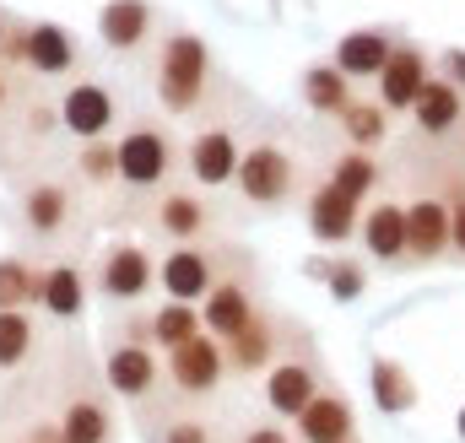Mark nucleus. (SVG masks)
I'll list each match as a JSON object with an SVG mask.
<instances>
[{
  "label": "nucleus",
  "mask_w": 465,
  "mask_h": 443,
  "mask_svg": "<svg viewBox=\"0 0 465 443\" xmlns=\"http://www.w3.org/2000/svg\"><path fill=\"white\" fill-rule=\"evenodd\" d=\"M212 82H217L212 44L201 33H190V27H173L152 54V93H157L163 113H173V119L201 113L206 98H212Z\"/></svg>",
  "instance_id": "obj_1"
},
{
  "label": "nucleus",
  "mask_w": 465,
  "mask_h": 443,
  "mask_svg": "<svg viewBox=\"0 0 465 443\" xmlns=\"http://www.w3.org/2000/svg\"><path fill=\"white\" fill-rule=\"evenodd\" d=\"M232 190L243 206H260V212H276L292 201L298 190V157L282 146V141H249L243 157H238V173H232Z\"/></svg>",
  "instance_id": "obj_2"
},
{
  "label": "nucleus",
  "mask_w": 465,
  "mask_h": 443,
  "mask_svg": "<svg viewBox=\"0 0 465 443\" xmlns=\"http://www.w3.org/2000/svg\"><path fill=\"white\" fill-rule=\"evenodd\" d=\"M157 379H163V362L146 335V320H124V335L104 351V384L119 400H146L157 389Z\"/></svg>",
  "instance_id": "obj_3"
},
{
  "label": "nucleus",
  "mask_w": 465,
  "mask_h": 443,
  "mask_svg": "<svg viewBox=\"0 0 465 443\" xmlns=\"http://www.w3.org/2000/svg\"><path fill=\"white\" fill-rule=\"evenodd\" d=\"M173 162H179V152H173V141H168L163 124L135 119L119 135V184L124 190H157V184H168Z\"/></svg>",
  "instance_id": "obj_4"
},
{
  "label": "nucleus",
  "mask_w": 465,
  "mask_h": 443,
  "mask_svg": "<svg viewBox=\"0 0 465 443\" xmlns=\"http://www.w3.org/2000/svg\"><path fill=\"white\" fill-rule=\"evenodd\" d=\"M163 373H168V384H173L184 400H206V395H217L223 379H228L223 340L201 330L195 340H184V346H173V351L163 357Z\"/></svg>",
  "instance_id": "obj_5"
},
{
  "label": "nucleus",
  "mask_w": 465,
  "mask_h": 443,
  "mask_svg": "<svg viewBox=\"0 0 465 443\" xmlns=\"http://www.w3.org/2000/svg\"><path fill=\"white\" fill-rule=\"evenodd\" d=\"M433 71H439V60L422 49V44H411V38H401L395 44V54H390V65L379 71V82H373V98H379V109L390 113H411V103L422 98V87L433 82Z\"/></svg>",
  "instance_id": "obj_6"
},
{
  "label": "nucleus",
  "mask_w": 465,
  "mask_h": 443,
  "mask_svg": "<svg viewBox=\"0 0 465 443\" xmlns=\"http://www.w3.org/2000/svg\"><path fill=\"white\" fill-rule=\"evenodd\" d=\"M217 254L206 243H173L163 260H157V287L168 303H206V292L217 287Z\"/></svg>",
  "instance_id": "obj_7"
},
{
  "label": "nucleus",
  "mask_w": 465,
  "mask_h": 443,
  "mask_svg": "<svg viewBox=\"0 0 465 443\" xmlns=\"http://www.w3.org/2000/svg\"><path fill=\"white\" fill-rule=\"evenodd\" d=\"M60 130L76 135V141H109V130L119 124V98L104 87V82H71L60 93Z\"/></svg>",
  "instance_id": "obj_8"
},
{
  "label": "nucleus",
  "mask_w": 465,
  "mask_h": 443,
  "mask_svg": "<svg viewBox=\"0 0 465 443\" xmlns=\"http://www.w3.org/2000/svg\"><path fill=\"white\" fill-rule=\"evenodd\" d=\"M93 281H98V292H104L109 303H135V298H146V292L157 287V260H152V249H141V243H109Z\"/></svg>",
  "instance_id": "obj_9"
},
{
  "label": "nucleus",
  "mask_w": 465,
  "mask_h": 443,
  "mask_svg": "<svg viewBox=\"0 0 465 443\" xmlns=\"http://www.w3.org/2000/svg\"><path fill=\"white\" fill-rule=\"evenodd\" d=\"M320 389L325 384H320V362L314 357H282L265 373V406H271L276 422H298Z\"/></svg>",
  "instance_id": "obj_10"
},
{
  "label": "nucleus",
  "mask_w": 465,
  "mask_h": 443,
  "mask_svg": "<svg viewBox=\"0 0 465 443\" xmlns=\"http://www.w3.org/2000/svg\"><path fill=\"white\" fill-rule=\"evenodd\" d=\"M395 44H401V33H395V27H384V22H373V27H351V33L336 38L331 65L347 76L351 87H357V82H379V71L390 65Z\"/></svg>",
  "instance_id": "obj_11"
},
{
  "label": "nucleus",
  "mask_w": 465,
  "mask_h": 443,
  "mask_svg": "<svg viewBox=\"0 0 465 443\" xmlns=\"http://www.w3.org/2000/svg\"><path fill=\"white\" fill-rule=\"evenodd\" d=\"M238 157H243V141L232 135L228 124H206V130H201V135H190V146H184V168H190V179H195V184H206V190L232 184Z\"/></svg>",
  "instance_id": "obj_12"
},
{
  "label": "nucleus",
  "mask_w": 465,
  "mask_h": 443,
  "mask_svg": "<svg viewBox=\"0 0 465 443\" xmlns=\"http://www.w3.org/2000/svg\"><path fill=\"white\" fill-rule=\"evenodd\" d=\"M27 76H38V82H65V76H76L82 71V44L60 27V22H27V65H22Z\"/></svg>",
  "instance_id": "obj_13"
},
{
  "label": "nucleus",
  "mask_w": 465,
  "mask_h": 443,
  "mask_svg": "<svg viewBox=\"0 0 465 443\" xmlns=\"http://www.w3.org/2000/svg\"><path fill=\"white\" fill-rule=\"evenodd\" d=\"M450 254V201L444 195H417L406 206V260L411 265H439Z\"/></svg>",
  "instance_id": "obj_14"
},
{
  "label": "nucleus",
  "mask_w": 465,
  "mask_h": 443,
  "mask_svg": "<svg viewBox=\"0 0 465 443\" xmlns=\"http://www.w3.org/2000/svg\"><path fill=\"white\" fill-rule=\"evenodd\" d=\"M357 243L368 260L379 265H406V206L379 195L362 206V222H357Z\"/></svg>",
  "instance_id": "obj_15"
},
{
  "label": "nucleus",
  "mask_w": 465,
  "mask_h": 443,
  "mask_svg": "<svg viewBox=\"0 0 465 443\" xmlns=\"http://www.w3.org/2000/svg\"><path fill=\"white\" fill-rule=\"evenodd\" d=\"M212 222H217L212 206L195 190H163L152 206V232L168 243H201V238H212Z\"/></svg>",
  "instance_id": "obj_16"
},
{
  "label": "nucleus",
  "mask_w": 465,
  "mask_h": 443,
  "mask_svg": "<svg viewBox=\"0 0 465 443\" xmlns=\"http://www.w3.org/2000/svg\"><path fill=\"white\" fill-rule=\"evenodd\" d=\"M357 222H362V201L341 195L331 179L309 190V232H314L320 249H341V243H351V238H357Z\"/></svg>",
  "instance_id": "obj_17"
},
{
  "label": "nucleus",
  "mask_w": 465,
  "mask_h": 443,
  "mask_svg": "<svg viewBox=\"0 0 465 443\" xmlns=\"http://www.w3.org/2000/svg\"><path fill=\"white\" fill-rule=\"evenodd\" d=\"M157 33V5L152 0H104L98 5V38L114 54H135Z\"/></svg>",
  "instance_id": "obj_18"
},
{
  "label": "nucleus",
  "mask_w": 465,
  "mask_h": 443,
  "mask_svg": "<svg viewBox=\"0 0 465 443\" xmlns=\"http://www.w3.org/2000/svg\"><path fill=\"white\" fill-rule=\"evenodd\" d=\"M292 433H298V443H351L357 411H351V400L341 389H320L309 400V411L292 422Z\"/></svg>",
  "instance_id": "obj_19"
},
{
  "label": "nucleus",
  "mask_w": 465,
  "mask_h": 443,
  "mask_svg": "<svg viewBox=\"0 0 465 443\" xmlns=\"http://www.w3.org/2000/svg\"><path fill=\"white\" fill-rule=\"evenodd\" d=\"M71 212H76V195H71L65 184H54V179L22 190V227H27L33 238H44V243H54V238L71 227Z\"/></svg>",
  "instance_id": "obj_20"
},
{
  "label": "nucleus",
  "mask_w": 465,
  "mask_h": 443,
  "mask_svg": "<svg viewBox=\"0 0 465 443\" xmlns=\"http://www.w3.org/2000/svg\"><path fill=\"white\" fill-rule=\"evenodd\" d=\"M411 124H417L428 141H444V135L465 130V93L433 71V82H428V87H422V98L411 103Z\"/></svg>",
  "instance_id": "obj_21"
},
{
  "label": "nucleus",
  "mask_w": 465,
  "mask_h": 443,
  "mask_svg": "<svg viewBox=\"0 0 465 443\" xmlns=\"http://www.w3.org/2000/svg\"><path fill=\"white\" fill-rule=\"evenodd\" d=\"M223 357H228V373H238V379L271 373V362H276V325L254 309V320L223 340Z\"/></svg>",
  "instance_id": "obj_22"
},
{
  "label": "nucleus",
  "mask_w": 465,
  "mask_h": 443,
  "mask_svg": "<svg viewBox=\"0 0 465 443\" xmlns=\"http://www.w3.org/2000/svg\"><path fill=\"white\" fill-rule=\"evenodd\" d=\"M249 320H254V298H249V287H243L238 276H223V281L206 292V303H201V325H206V335L228 340V335L243 330Z\"/></svg>",
  "instance_id": "obj_23"
},
{
  "label": "nucleus",
  "mask_w": 465,
  "mask_h": 443,
  "mask_svg": "<svg viewBox=\"0 0 465 443\" xmlns=\"http://www.w3.org/2000/svg\"><path fill=\"white\" fill-rule=\"evenodd\" d=\"M60 443H114V411L98 395H71L54 422Z\"/></svg>",
  "instance_id": "obj_24"
},
{
  "label": "nucleus",
  "mask_w": 465,
  "mask_h": 443,
  "mask_svg": "<svg viewBox=\"0 0 465 443\" xmlns=\"http://www.w3.org/2000/svg\"><path fill=\"white\" fill-rule=\"evenodd\" d=\"M298 87H303V103L320 113V119H341V113L351 109V98H357V87H351V82L336 71V65H331V60L309 65Z\"/></svg>",
  "instance_id": "obj_25"
},
{
  "label": "nucleus",
  "mask_w": 465,
  "mask_h": 443,
  "mask_svg": "<svg viewBox=\"0 0 465 443\" xmlns=\"http://www.w3.org/2000/svg\"><path fill=\"white\" fill-rule=\"evenodd\" d=\"M38 309L49 320H82V309H87V271L82 265H49Z\"/></svg>",
  "instance_id": "obj_26"
},
{
  "label": "nucleus",
  "mask_w": 465,
  "mask_h": 443,
  "mask_svg": "<svg viewBox=\"0 0 465 443\" xmlns=\"http://www.w3.org/2000/svg\"><path fill=\"white\" fill-rule=\"evenodd\" d=\"M368 389H373V406H379L384 417H406V411L417 406V379H411V368H401L395 357H373Z\"/></svg>",
  "instance_id": "obj_27"
},
{
  "label": "nucleus",
  "mask_w": 465,
  "mask_h": 443,
  "mask_svg": "<svg viewBox=\"0 0 465 443\" xmlns=\"http://www.w3.org/2000/svg\"><path fill=\"white\" fill-rule=\"evenodd\" d=\"M325 179H331L341 195H351V201H362V206H368V201H373V190L384 184V168H379V157H373V152H351V146H347V152H336V162H331V173H325Z\"/></svg>",
  "instance_id": "obj_28"
},
{
  "label": "nucleus",
  "mask_w": 465,
  "mask_h": 443,
  "mask_svg": "<svg viewBox=\"0 0 465 443\" xmlns=\"http://www.w3.org/2000/svg\"><path fill=\"white\" fill-rule=\"evenodd\" d=\"M44 271L49 265H33L22 254H5L0 260V314L5 309H33L44 298Z\"/></svg>",
  "instance_id": "obj_29"
},
{
  "label": "nucleus",
  "mask_w": 465,
  "mask_h": 443,
  "mask_svg": "<svg viewBox=\"0 0 465 443\" xmlns=\"http://www.w3.org/2000/svg\"><path fill=\"white\" fill-rule=\"evenodd\" d=\"M201 330H206V325H201V309H195V303H163V309L146 314V335H152V346H163V357H168L173 346L195 340Z\"/></svg>",
  "instance_id": "obj_30"
},
{
  "label": "nucleus",
  "mask_w": 465,
  "mask_h": 443,
  "mask_svg": "<svg viewBox=\"0 0 465 443\" xmlns=\"http://www.w3.org/2000/svg\"><path fill=\"white\" fill-rule=\"evenodd\" d=\"M341 135H347L351 152H379L384 135H390V113L379 109V98H351V109L336 119Z\"/></svg>",
  "instance_id": "obj_31"
},
{
  "label": "nucleus",
  "mask_w": 465,
  "mask_h": 443,
  "mask_svg": "<svg viewBox=\"0 0 465 443\" xmlns=\"http://www.w3.org/2000/svg\"><path fill=\"white\" fill-rule=\"evenodd\" d=\"M38 346V325L27 309H5L0 314V373H16Z\"/></svg>",
  "instance_id": "obj_32"
},
{
  "label": "nucleus",
  "mask_w": 465,
  "mask_h": 443,
  "mask_svg": "<svg viewBox=\"0 0 465 443\" xmlns=\"http://www.w3.org/2000/svg\"><path fill=\"white\" fill-rule=\"evenodd\" d=\"M309 276H320L336 303H357L368 292V271L357 260H341V249H336V260H309Z\"/></svg>",
  "instance_id": "obj_33"
},
{
  "label": "nucleus",
  "mask_w": 465,
  "mask_h": 443,
  "mask_svg": "<svg viewBox=\"0 0 465 443\" xmlns=\"http://www.w3.org/2000/svg\"><path fill=\"white\" fill-rule=\"evenodd\" d=\"M76 179L93 184V190L119 184V141H82V152H76Z\"/></svg>",
  "instance_id": "obj_34"
},
{
  "label": "nucleus",
  "mask_w": 465,
  "mask_h": 443,
  "mask_svg": "<svg viewBox=\"0 0 465 443\" xmlns=\"http://www.w3.org/2000/svg\"><path fill=\"white\" fill-rule=\"evenodd\" d=\"M157 443H217V433L201 422V417H168L157 428Z\"/></svg>",
  "instance_id": "obj_35"
},
{
  "label": "nucleus",
  "mask_w": 465,
  "mask_h": 443,
  "mask_svg": "<svg viewBox=\"0 0 465 443\" xmlns=\"http://www.w3.org/2000/svg\"><path fill=\"white\" fill-rule=\"evenodd\" d=\"M0 65H5V71H22V65H27V22H22V16H11L5 49H0Z\"/></svg>",
  "instance_id": "obj_36"
},
{
  "label": "nucleus",
  "mask_w": 465,
  "mask_h": 443,
  "mask_svg": "<svg viewBox=\"0 0 465 443\" xmlns=\"http://www.w3.org/2000/svg\"><path fill=\"white\" fill-rule=\"evenodd\" d=\"M49 130H60V109L54 103H27V135L44 141Z\"/></svg>",
  "instance_id": "obj_37"
},
{
  "label": "nucleus",
  "mask_w": 465,
  "mask_h": 443,
  "mask_svg": "<svg viewBox=\"0 0 465 443\" xmlns=\"http://www.w3.org/2000/svg\"><path fill=\"white\" fill-rule=\"evenodd\" d=\"M450 254H460L465 260V195L450 201Z\"/></svg>",
  "instance_id": "obj_38"
},
{
  "label": "nucleus",
  "mask_w": 465,
  "mask_h": 443,
  "mask_svg": "<svg viewBox=\"0 0 465 443\" xmlns=\"http://www.w3.org/2000/svg\"><path fill=\"white\" fill-rule=\"evenodd\" d=\"M439 76L455 82V87L465 93V49H444V54H439Z\"/></svg>",
  "instance_id": "obj_39"
},
{
  "label": "nucleus",
  "mask_w": 465,
  "mask_h": 443,
  "mask_svg": "<svg viewBox=\"0 0 465 443\" xmlns=\"http://www.w3.org/2000/svg\"><path fill=\"white\" fill-rule=\"evenodd\" d=\"M238 443H292V433H287L282 422H260V428H249Z\"/></svg>",
  "instance_id": "obj_40"
},
{
  "label": "nucleus",
  "mask_w": 465,
  "mask_h": 443,
  "mask_svg": "<svg viewBox=\"0 0 465 443\" xmlns=\"http://www.w3.org/2000/svg\"><path fill=\"white\" fill-rule=\"evenodd\" d=\"M5 103H11V76H5V65H0V113H5Z\"/></svg>",
  "instance_id": "obj_41"
},
{
  "label": "nucleus",
  "mask_w": 465,
  "mask_h": 443,
  "mask_svg": "<svg viewBox=\"0 0 465 443\" xmlns=\"http://www.w3.org/2000/svg\"><path fill=\"white\" fill-rule=\"evenodd\" d=\"M27 443H60V433H54V428H38V433H33Z\"/></svg>",
  "instance_id": "obj_42"
},
{
  "label": "nucleus",
  "mask_w": 465,
  "mask_h": 443,
  "mask_svg": "<svg viewBox=\"0 0 465 443\" xmlns=\"http://www.w3.org/2000/svg\"><path fill=\"white\" fill-rule=\"evenodd\" d=\"M5 33H11V16L0 11V49H5Z\"/></svg>",
  "instance_id": "obj_43"
},
{
  "label": "nucleus",
  "mask_w": 465,
  "mask_h": 443,
  "mask_svg": "<svg viewBox=\"0 0 465 443\" xmlns=\"http://www.w3.org/2000/svg\"><path fill=\"white\" fill-rule=\"evenodd\" d=\"M455 433H460V438H465V406H460V417H455Z\"/></svg>",
  "instance_id": "obj_44"
},
{
  "label": "nucleus",
  "mask_w": 465,
  "mask_h": 443,
  "mask_svg": "<svg viewBox=\"0 0 465 443\" xmlns=\"http://www.w3.org/2000/svg\"><path fill=\"white\" fill-rule=\"evenodd\" d=\"M351 443H357V438H351Z\"/></svg>",
  "instance_id": "obj_45"
}]
</instances>
